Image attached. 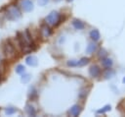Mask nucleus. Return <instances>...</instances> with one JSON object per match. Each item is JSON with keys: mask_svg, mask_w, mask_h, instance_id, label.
I'll list each match as a JSON object with an SVG mask.
<instances>
[{"mask_svg": "<svg viewBox=\"0 0 125 117\" xmlns=\"http://www.w3.org/2000/svg\"><path fill=\"white\" fill-rule=\"evenodd\" d=\"M96 48H97V45H96L95 43H90V44L87 46V48H86V52H87L88 54H92V53L96 50Z\"/></svg>", "mask_w": 125, "mask_h": 117, "instance_id": "obj_14", "label": "nucleus"}, {"mask_svg": "<svg viewBox=\"0 0 125 117\" xmlns=\"http://www.w3.org/2000/svg\"><path fill=\"white\" fill-rule=\"evenodd\" d=\"M88 63H89V58L84 57V58H81V59L78 61V66H84V65H86V64H88Z\"/></svg>", "mask_w": 125, "mask_h": 117, "instance_id": "obj_15", "label": "nucleus"}, {"mask_svg": "<svg viewBox=\"0 0 125 117\" xmlns=\"http://www.w3.org/2000/svg\"><path fill=\"white\" fill-rule=\"evenodd\" d=\"M112 60L110 58H103L102 59V65L104 67V68H110L112 66Z\"/></svg>", "mask_w": 125, "mask_h": 117, "instance_id": "obj_12", "label": "nucleus"}, {"mask_svg": "<svg viewBox=\"0 0 125 117\" xmlns=\"http://www.w3.org/2000/svg\"><path fill=\"white\" fill-rule=\"evenodd\" d=\"M108 110H110V105H105L103 109L98 110V113H104V112H106V111H108Z\"/></svg>", "mask_w": 125, "mask_h": 117, "instance_id": "obj_20", "label": "nucleus"}, {"mask_svg": "<svg viewBox=\"0 0 125 117\" xmlns=\"http://www.w3.org/2000/svg\"><path fill=\"white\" fill-rule=\"evenodd\" d=\"M80 112H81V107L79 106V105H73L70 109H69V111H68V113L71 115V116H78L79 114H80Z\"/></svg>", "mask_w": 125, "mask_h": 117, "instance_id": "obj_7", "label": "nucleus"}, {"mask_svg": "<svg viewBox=\"0 0 125 117\" xmlns=\"http://www.w3.org/2000/svg\"><path fill=\"white\" fill-rule=\"evenodd\" d=\"M72 27H73L75 29H84L85 25H84V23H83L82 21L75 19V20L72 21Z\"/></svg>", "mask_w": 125, "mask_h": 117, "instance_id": "obj_9", "label": "nucleus"}, {"mask_svg": "<svg viewBox=\"0 0 125 117\" xmlns=\"http://www.w3.org/2000/svg\"><path fill=\"white\" fill-rule=\"evenodd\" d=\"M90 36L91 38L94 40V41H97L100 39V32L98 29H93L91 32H90Z\"/></svg>", "mask_w": 125, "mask_h": 117, "instance_id": "obj_13", "label": "nucleus"}, {"mask_svg": "<svg viewBox=\"0 0 125 117\" xmlns=\"http://www.w3.org/2000/svg\"><path fill=\"white\" fill-rule=\"evenodd\" d=\"M29 79H30V76L29 75H24V76L21 77V82L22 83H27L29 81Z\"/></svg>", "mask_w": 125, "mask_h": 117, "instance_id": "obj_21", "label": "nucleus"}, {"mask_svg": "<svg viewBox=\"0 0 125 117\" xmlns=\"http://www.w3.org/2000/svg\"><path fill=\"white\" fill-rule=\"evenodd\" d=\"M6 16L9 20H17L21 17V12H20V9L17 7V6H10L7 10V13H6Z\"/></svg>", "mask_w": 125, "mask_h": 117, "instance_id": "obj_3", "label": "nucleus"}, {"mask_svg": "<svg viewBox=\"0 0 125 117\" xmlns=\"http://www.w3.org/2000/svg\"><path fill=\"white\" fill-rule=\"evenodd\" d=\"M78 61L79 60H69L67 61V66H70V67H75V66H78Z\"/></svg>", "mask_w": 125, "mask_h": 117, "instance_id": "obj_19", "label": "nucleus"}, {"mask_svg": "<svg viewBox=\"0 0 125 117\" xmlns=\"http://www.w3.org/2000/svg\"><path fill=\"white\" fill-rule=\"evenodd\" d=\"M36 95H37L36 90H35V88H32V92H31V90H30V93H29V98L33 99V97H34V96H36Z\"/></svg>", "mask_w": 125, "mask_h": 117, "instance_id": "obj_22", "label": "nucleus"}, {"mask_svg": "<svg viewBox=\"0 0 125 117\" xmlns=\"http://www.w3.org/2000/svg\"><path fill=\"white\" fill-rule=\"evenodd\" d=\"M25 62H26L27 65L33 67V66H36V65H37V58H36V56H34V55H29L28 57H26Z\"/></svg>", "mask_w": 125, "mask_h": 117, "instance_id": "obj_8", "label": "nucleus"}, {"mask_svg": "<svg viewBox=\"0 0 125 117\" xmlns=\"http://www.w3.org/2000/svg\"><path fill=\"white\" fill-rule=\"evenodd\" d=\"M24 70H25V68H24V66L23 65H18L17 67H16V73H18V74H22L23 72H24Z\"/></svg>", "mask_w": 125, "mask_h": 117, "instance_id": "obj_16", "label": "nucleus"}, {"mask_svg": "<svg viewBox=\"0 0 125 117\" xmlns=\"http://www.w3.org/2000/svg\"><path fill=\"white\" fill-rule=\"evenodd\" d=\"M25 111H26V113H27L28 115H30V116H35V115H36V110H35V108H34L32 105H30V104H26V105H25Z\"/></svg>", "mask_w": 125, "mask_h": 117, "instance_id": "obj_11", "label": "nucleus"}, {"mask_svg": "<svg viewBox=\"0 0 125 117\" xmlns=\"http://www.w3.org/2000/svg\"><path fill=\"white\" fill-rule=\"evenodd\" d=\"M113 75H114V71L112 69H109V68H106L103 72V76L104 79H110L111 77H113Z\"/></svg>", "mask_w": 125, "mask_h": 117, "instance_id": "obj_10", "label": "nucleus"}, {"mask_svg": "<svg viewBox=\"0 0 125 117\" xmlns=\"http://www.w3.org/2000/svg\"><path fill=\"white\" fill-rule=\"evenodd\" d=\"M123 83H125V78H124V79H123Z\"/></svg>", "mask_w": 125, "mask_h": 117, "instance_id": "obj_24", "label": "nucleus"}, {"mask_svg": "<svg viewBox=\"0 0 125 117\" xmlns=\"http://www.w3.org/2000/svg\"><path fill=\"white\" fill-rule=\"evenodd\" d=\"M106 54H107V53H106V51H105V50H104V48H101V49L99 50L98 56H99L100 58H102V59H103V58H104V57L106 56Z\"/></svg>", "mask_w": 125, "mask_h": 117, "instance_id": "obj_18", "label": "nucleus"}, {"mask_svg": "<svg viewBox=\"0 0 125 117\" xmlns=\"http://www.w3.org/2000/svg\"><path fill=\"white\" fill-rule=\"evenodd\" d=\"M16 111H17V109L14 108V107H8V108L5 109V113L8 114V115H12V114H14Z\"/></svg>", "mask_w": 125, "mask_h": 117, "instance_id": "obj_17", "label": "nucleus"}, {"mask_svg": "<svg viewBox=\"0 0 125 117\" xmlns=\"http://www.w3.org/2000/svg\"><path fill=\"white\" fill-rule=\"evenodd\" d=\"M40 32H41V35H42L44 38H46V37H48V36L51 34V29H50V28L47 26V24H45V25H42V26H41Z\"/></svg>", "mask_w": 125, "mask_h": 117, "instance_id": "obj_6", "label": "nucleus"}, {"mask_svg": "<svg viewBox=\"0 0 125 117\" xmlns=\"http://www.w3.org/2000/svg\"><path fill=\"white\" fill-rule=\"evenodd\" d=\"M21 7L24 12H30L33 10V3L31 0H21Z\"/></svg>", "mask_w": 125, "mask_h": 117, "instance_id": "obj_4", "label": "nucleus"}, {"mask_svg": "<svg viewBox=\"0 0 125 117\" xmlns=\"http://www.w3.org/2000/svg\"><path fill=\"white\" fill-rule=\"evenodd\" d=\"M68 1H72V0H68Z\"/></svg>", "mask_w": 125, "mask_h": 117, "instance_id": "obj_25", "label": "nucleus"}, {"mask_svg": "<svg viewBox=\"0 0 125 117\" xmlns=\"http://www.w3.org/2000/svg\"><path fill=\"white\" fill-rule=\"evenodd\" d=\"M89 74H90L91 77L97 78V77L100 76V74H101V69H100L97 65H93V66H91L90 69H89Z\"/></svg>", "mask_w": 125, "mask_h": 117, "instance_id": "obj_5", "label": "nucleus"}, {"mask_svg": "<svg viewBox=\"0 0 125 117\" xmlns=\"http://www.w3.org/2000/svg\"><path fill=\"white\" fill-rule=\"evenodd\" d=\"M48 1H49V0H37L38 4H39L40 6H45V5L48 3Z\"/></svg>", "mask_w": 125, "mask_h": 117, "instance_id": "obj_23", "label": "nucleus"}, {"mask_svg": "<svg viewBox=\"0 0 125 117\" xmlns=\"http://www.w3.org/2000/svg\"><path fill=\"white\" fill-rule=\"evenodd\" d=\"M3 52L5 54V56L8 59H12L16 56V49L15 46L10 42V41H6L3 44Z\"/></svg>", "mask_w": 125, "mask_h": 117, "instance_id": "obj_1", "label": "nucleus"}, {"mask_svg": "<svg viewBox=\"0 0 125 117\" xmlns=\"http://www.w3.org/2000/svg\"><path fill=\"white\" fill-rule=\"evenodd\" d=\"M45 22L47 25L49 26H57L60 23V14L57 11H53L51 12L46 18H45Z\"/></svg>", "mask_w": 125, "mask_h": 117, "instance_id": "obj_2", "label": "nucleus"}]
</instances>
